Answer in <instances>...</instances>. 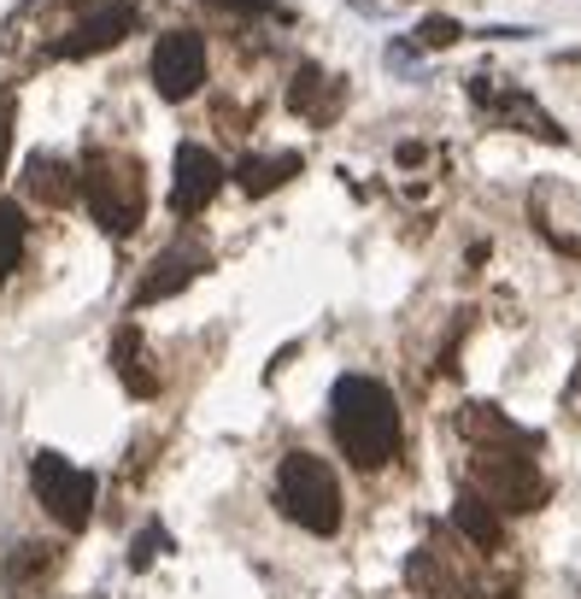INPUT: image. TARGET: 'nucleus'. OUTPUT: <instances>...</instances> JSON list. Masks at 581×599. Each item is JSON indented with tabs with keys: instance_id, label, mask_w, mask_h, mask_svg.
<instances>
[{
	"instance_id": "1",
	"label": "nucleus",
	"mask_w": 581,
	"mask_h": 599,
	"mask_svg": "<svg viewBox=\"0 0 581 599\" xmlns=\"http://www.w3.org/2000/svg\"><path fill=\"white\" fill-rule=\"evenodd\" d=\"M458 430L470 441V482L488 506L505 511H535L540 506V470H535V435H523L517 423L493 406H465Z\"/></svg>"
},
{
	"instance_id": "2",
	"label": "nucleus",
	"mask_w": 581,
	"mask_h": 599,
	"mask_svg": "<svg viewBox=\"0 0 581 599\" xmlns=\"http://www.w3.org/2000/svg\"><path fill=\"white\" fill-rule=\"evenodd\" d=\"M329 423H335L340 453L358 470H382L400 453V406L376 376H340L329 393Z\"/></svg>"
},
{
	"instance_id": "3",
	"label": "nucleus",
	"mask_w": 581,
	"mask_h": 599,
	"mask_svg": "<svg viewBox=\"0 0 581 599\" xmlns=\"http://www.w3.org/2000/svg\"><path fill=\"white\" fill-rule=\"evenodd\" d=\"M82 200H89L94 224L112 230V235H130L142 224L147 212V188H142V165L130 159V153H112V147H94L89 159H82Z\"/></svg>"
},
{
	"instance_id": "4",
	"label": "nucleus",
	"mask_w": 581,
	"mask_h": 599,
	"mask_svg": "<svg viewBox=\"0 0 581 599\" xmlns=\"http://www.w3.org/2000/svg\"><path fill=\"white\" fill-rule=\"evenodd\" d=\"M277 500H282L288 518H294L300 529H312V535H335L340 529V482L317 453H288L282 458Z\"/></svg>"
},
{
	"instance_id": "5",
	"label": "nucleus",
	"mask_w": 581,
	"mask_h": 599,
	"mask_svg": "<svg viewBox=\"0 0 581 599\" xmlns=\"http://www.w3.org/2000/svg\"><path fill=\"white\" fill-rule=\"evenodd\" d=\"M30 488H36V500L47 506V518H54L59 529H89L94 518V476L71 465V458L59 453H36L30 458Z\"/></svg>"
},
{
	"instance_id": "6",
	"label": "nucleus",
	"mask_w": 581,
	"mask_h": 599,
	"mask_svg": "<svg viewBox=\"0 0 581 599\" xmlns=\"http://www.w3.org/2000/svg\"><path fill=\"white\" fill-rule=\"evenodd\" d=\"M470 100L493 118V124H505V130L540 135V142H558V147L570 142V135L558 130V118H552V112H540L535 100H528L523 89H511L505 77H488V71H482V77H470Z\"/></svg>"
},
{
	"instance_id": "7",
	"label": "nucleus",
	"mask_w": 581,
	"mask_h": 599,
	"mask_svg": "<svg viewBox=\"0 0 581 599\" xmlns=\"http://www.w3.org/2000/svg\"><path fill=\"white\" fill-rule=\"evenodd\" d=\"M153 82H159L165 100H188L206 82V42L194 30H165L159 47H153Z\"/></svg>"
},
{
	"instance_id": "8",
	"label": "nucleus",
	"mask_w": 581,
	"mask_h": 599,
	"mask_svg": "<svg viewBox=\"0 0 581 599\" xmlns=\"http://www.w3.org/2000/svg\"><path fill=\"white\" fill-rule=\"evenodd\" d=\"M217 188H224V165H217V153H206L200 142H182L177 147V182H170V212L177 218L206 212Z\"/></svg>"
},
{
	"instance_id": "9",
	"label": "nucleus",
	"mask_w": 581,
	"mask_h": 599,
	"mask_svg": "<svg viewBox=\"0 0 581 599\" xmlns=\"http://www.w3.org/2000/svg\"><path fill=\"white\" fill-rule=\"evenodd\" d=\"M135 30V7L130 0H112V7H100V12H89L71 36L59 42V54L65 59H89V54H107V47H118Z\"/></svg>"
},
{
	"instance_id": "10",
	"label": "nucleus",
	"mask_w": 581,
	"mask_h": 599,
	"mask_svg": "<svg viewBox=\"0 0 581 599\" xmlns=\"http://www.w3.org/2000/svg\"><path fill=\"white\" fill-rule=\"evenodd\" d=\"M206 265L194 247H170L159 253V259L147 265V277L135 282V306H153V300H170V295H182L188 282H194V270Z\"/></svg>"
},
{
	"instance_id": "11",
	"label": "nucleus",
	"mask_w": 581,
	"mask_h": 599,
	"mask_svg": "<svg viewBox=\"0 0 581 599\" xmlns=\"http://www.w3.org/2000/svg\"><path fill=\"white\" fill-rule=\"evenodd\" d=\"M558 207L552 212V200H540V195H528V218H535V230L552 242L558 253H570V259H581V200L570 195V188L558 182Z\"/></svg>"
},
{
	"instance_id": "12",
	"label": "nucleus",
	"mask_w": 581,
	"mask_h": 599,
	"mask_svg": "<svg viewBox=\"0 0 581 599\" xmlns=\"http://www.w3.org/2000/svg\"><path fill=\"white\" fill-rule=\"evenodd\" d=\"M24 195L42 200V207H71L82 188H77V170L65 165V159H54V153H36V159L24 165Z\"/></svg>"
},
{
	"instance_id": "13",
	"label": "nucleus",
	"mask_w": 581,
	"mask_h": 599,
	"mask_svg": "<svg viewBox=\"0 0 581 599\" xmlns=\"http://www.w3.org/2000/svg\"><path fill=\"white\" fill-rule=\"evenodd\" d=\"M452 523H458V535H465L476 553H500V541H505V529H500V511H493L476 488L458 493V506H452Z\"/></svg>"
},
{
	"instance_id": "14",
	"label": "nucleus",
	"mask_w": 581,
	"mask_h": 599,
	"mask_svg": "<svg viewBox=\"0 0 581 599\" xmlns=\"http://www.w3.org/2000/svg\"><path fill=\"white\" fill-rule=\"evenodd\" d=\"M112 365H118V382H124L135 400H153V393H159V376L147 370V347H142V335H135V323H124V330L112 335Z\"/></svg>"
},
{
	"instance_id": "15",
	"label": "nucleus",
	"mask_w": 581,
	"mask_h": 599,
	"mask_svg": "<svg viewBox=\"0 0 581 599\" xmlns=\"http://www.w3.org/2000/svg\"><path fill=\"white\" fill-rule=\"evenodd\" d=\"M288 107H294L300 118H312V124H329L335 107H340V82L323 77L317 65H300L294 89H288Z\"/></svg>"
},
{
	"instance_id": "16",
	"label": "nucleus",
	"mask_w": 581,
	"mask_h": 599,
	"mask_svg": "<svg viewBox=\"0 0 581 599\" xmlns=\"http://www.w3.org/2000/svg\"><path fill=\"white\" fill-rule=\"evenodd\" d=\"M54 546H12V558H7V570H0V581H7V594L12 599H24V594H36L47 576H54Z\"/></svg>"
},
{
	"instance_id": "17",
	"label": "nucleus",
	"mask_w": 581,
	"mask_h": 599,
	"mask_svg": "<svg viewBox=\"0 0 581 599\" xmlns=\"http://www.w3.org/2000/svg\"><path fill=\"white\" fill-rule=\"evenodd\" d=\"M288 177H300V153H277V159H242V170H235V182H242L247 195H270V188H282Z\"/></svg>"
},
{
	"instance_id": "18",
	"label": "nucleus",
	"mask_w": 581,
	"mask_h": 599,
	"mask_svg": "<svg viewBox=\"0 0 581 599\" xmlns=\"http://www.w3.org/2000/svg\"><path fill=\"white\" fill-rule=\"evenodd\" d=\"M19 259H24V212L12 200H0V282L19 270Z\"/></svg>"
},
{
	"instance_id": "19",
	"label": "nucleus",
	"mask_w": 581,
	"mask_h": 599,
	"mask_svg": "<svg viewBox=\"0 0 581 599\" xmlns=\"http://www.w3.org/2000/svg\"><path fill=\"white\" fill-rule=\"evenodd\" d=\"M165 546H170V535H165L159 523H153V529H142V535H135V546H130V570H147V564L159 558Z\"/></svg>"
},
{
	"instance_id": "20",
	"label": "nucleus",
	"mask_w": 581,
	"mask_h": 599,
	"mask_svg": "<svg viewBox=\"0 0 581 599\" xmlns=\"http://www.w3.org/2000/svg\"><path fill=\"white\" fill-rule=\"evenodd\" d=\"M458 36H465V24H458V19H423V30H417L423 47H452Z\"/></svg>"
},
{
	"instance_id": "21",
	"label": "nucleus",
	"mask_w": 581,
	"mask_h": 599,
	"mask_svg": "<svg viewBox=\"0 0 581 599\" xmlns=\"http://www.w3.org/2000/svg\"><path fill=\"white\" fill-rule=\"evenodd\" d=\"M12 112H19V100L0 95V170H7V147H12Z\"/></svg>"
},
{
	"instance_id": "22",
	"label": "nucleus",
	"mask_w": 581,
	"mask_h": 599,
	"mask_svg": "<svg viewBox=\"0 0 581 599\" xmlns=\"http://www.w3.org/2000/svg\"><path fill=\"white\" fill-rule=\"evenodd\" d=\"M217 7H235V12H265V7H277V0H217Z\"/></svg>"
},
{
	"instance_id": "23",
	"label": "nucleus",
	"mask_w": 581,
	"mask_h": 599,
	"mask_svg": "<svg viewBox=\"0 0 581 599\" xmlns=\"http://www.w3.org/2000/svg\"><path fill=\"white\" fill-rule=\"evenodd\" d=\"M576 393H581V376H576Z\"/></svg>"
}]
</instances>
